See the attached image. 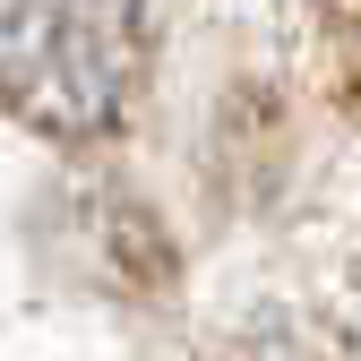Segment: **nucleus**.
Returning a JSON list of instances; mask_svg holds the SVG:
<instances>
[{"instance_id":"obj_1","label":"nucleus","mask_w":361,"mask_h":361,"mask_svg":"<svg viewBox=\"0 0 361 361\" xmlns=\"http://www.w3.org/2000/svg\"><path fill=\"white\" fill-rule=\"evenodd\" d=\"M147 61V0H0L9 112L43 138H104Z\"/></svg>"}]
</instances>
